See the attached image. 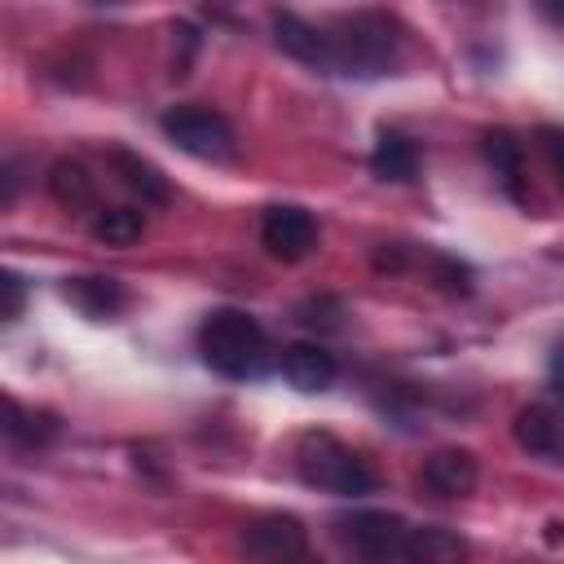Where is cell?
<instances>
[{"instance_id":"2e32d148","label":"cell","mask_w":564,"mask_h":564,"mask_svg":"<svg viewBox=\"0 0 564 564\" xmlns=\"http://www.w3.org/2000/svg\"><path fill=\"white\" fill-rule=\"evenodd\" d=\"M88 234H93L97 242H106V247H132V242L145 234V216H141L137 207H106V212L93 216Z\"/></svg>"},{"instance_id":"ac0fdd59","label":"cell","mask_w":564,"mask_h":564,"mask_svg":"<svg viewBox=\"0 0 564 564\" xmlns=\"http://www.w3.org/2000/svg\"><path fill=\"white\" fill-rule=\"evenodd\" d=\"M467 555V542L449 529H414L410 533V560H423V564H449V560H463Z\"/></svg>"},{"instance_id":"d6986e66","label":"cell","mask_w":564,"mask_h":564,"mask_svg":"<svg viewBox=\"0 0 564 564\" xmlns=\"http://www.w3.org/2000/svg\"><path fill=\"white\" fill-rule=\"evenodd\" d=\"M53 419L48 414H31V410H22L13 397L4 401V436L13 441V445H40V441H48L53 436Z\"/></svg>"},{"instance_id":"277c9868","label":"cell","mask_w":564,"mask_h":564,"mask_svg":"<svg viewBox=\"0 0 564 564\" xmlns=\"http://www.w3.org/2000/svg\"><path fill=\"white\" fill-rule=\"evenodd\" d=\"M163 132L176 150L203 159V163H229L238 154V141H234V128L225 115L207 110V106H176L163 115Z\"/></svg>"},{"instance_id":"44dd1931","label":"cell","mask_w":564,"mask_h":564,"mask_svg":"<svg viewBox=\"0 0 564 564\" xmlns=\"http://www.w3.org/2000/svg\"><path fill=\"white\" fill-rule=\"evenodd\" d=\"M538 137H542V150H546V159H551L560 185H564V128H542Z\"/></svg>"},{"instance_id":"4fadbf2b","label":"cell","mask_w":564,"mask_h":564,"mask_svg":"<svg viewBox=\"0 0 564 564\" xmlns=\"http://www.w3.org/2000/svg\"><path fill=\"white\" fill-rule=\"evenodd\" d=\"M370 172H375L379 181H397V185L414 181V172H419V150H414V141L401 137V132H392V128H379L375 150H370Z\"/></svg>"},{"instance_id":"9a60e30c","label":"cell","mask_w":564,"mask_h":564,"mask_svg":"<svg viewBox=\"0 0 564 564\" xmlns=\"http://www.w3.org/2000/svg\"><path fill=\"white\" fill-rule=\"evenodd\" d=\"M66 295L88 317H115L123 308V286L115 278H75V282H66Z\"/></svg>"},{"instance_id":"8992f818","label":"cell","mask_w":564,"mask_h":564,"mask_svg":"<svg viewBox=\"0 0 564 564\" xmlns=\"http://www.w3.org/2000/svg\"><path fill=\"white\" fill-rule=\"evenodd\" d=\"M260 242H264V251H269L273 260L295 264V260H304V256L313 251L317 225H313V216H308L304 207H295V203H273V207H264Z\"/></svg>"},{"instance_id":"5bb4252c","label":"cell","mask_w":564,"mask_h":564,"mask_svg":"<svg viewBox=\"0 0 564 564\" xmlns=\"http://www.w3.org/2000/svg\"><path fill=\"white\" fill-rule=\"evenodd\" d=\"M110 167H115V176L132 189V194H141V203H154V207H163L167 198H172V189H167V176L150 163V159H141V154H132V150H110Z\"/></svg>"},{"instance_id":"30bf717a","label":"cell","mask_w":564,"mask_h":564,"mask_svg":"<svg viewBox=\"0 0 564 564\" xmlns=\"http://www.w3.org/2000/svg\"><path fill=\"white\" fill-rule=\"evenodd\" d=\"M511 436L520 449L538 454V458H551V463H564V414L551 410V405H524L511 423Z\"/></svg>"},{"instance_id":"7c38bea8","label":"cell","mask_w":564,"mask_h":564,"mask_svg":"<svg viewBox=\"0 0 564 564\" xmlns=\"http://www.w3.org/2000/svg\"><path fill=\"white\" fill-rule=\"evenodd\" d=\"M282 375L300 392H326L335 383L339 366L322 344H291V348H282Z\"/></svg>"},{"instance_id":"ba28073f","label":"cell","mask_w":564,"mask_h":564,"mask_svg":"<svg viewBox=\"0 0 564 564\" xmlns=\"http://www.w3.org/2000/svg\"><path fill=\"white\" fill-rule=\"evenodd\" d=\"M273 40L286 57L317 66V70H335V48H330V31H317L313 22L295 18V13H278L273 18Z\"/></svg>"},{"instance_id":"cb8c5ba5","label":"cell","mask_w":564,"mask_h":564,"mask_svg":"<svg viewBox=\"0 0 564 564\" xmlns=\"http://www.w3.org/2000/svg\"><path fill=\"white\" fill-rule=\"evenodd\" d=\"M93 4H119V0H93Z\"/></svg>"},{"instance_id":"ffe728a7","label":"cell","mask_w":564,"mask_h":564,"mask_svg":"<svg viewBox=\"0 0 564 564\" xmlns=\"http://www.w3.org/2000/svg\"><path fill=\"white\" fill-rule=\"evenodd\" d=\"M22 300H26V282H22L13 269H4V273H0V317L13 322V317L22 313Z\"/></svg>"},{"instance_id":"52a82bcc","label":"cell","mask_w":564,"mask_h":564,"mask_svg":"<svg viewBox=\"0 0 564 564\" xmlns=\"http://www.w3.org/2000/svg\"><path fill=\"white\" fill-rule=\"evenodd\" d=\"M242 551L256 560H300L308 551V538L295 516H260L242 529Z\"/></svg>"},{"instance_id":"7402d4cb","label":"cell","mask_w":564,"mask_h":564,"mask_svg":"<svg viewBox=\"0 0 564 564\" xmlns=\"http://www.w3.org/2000/svg\"><path fill=\"white\" fill-rule=\"evenodd\" d=\"M551 388H555V397L564 401V339L551 348Z\"/></svg>"},{"instance_id":"6da1fadb","label":"cell","mask_w":564,"mask_h":564,"mask_svg":"<svg viewBox=\"0 0 564 564\" xmlns=\"http://www.w3.org/2000/svg\"><path fill=\"white\" fill-rule=\"evenodd\" d=\"M198 352L225 379H256L269 366V339H264L260 322L242 308L207 313L203 330H198Z\"/></svg>"},{"instance_id":"7a4b0ae2","label":"cell","mask_w":564,"mask_h":564,"mask_svg":"<svg viewBox=\"0 0 564 564\" xmlns=\"http://www.w3.org/2000/svg\"><path fill=\"white\" fill-rule=\"evenodd\" d=\"M295 471L304 485L313 489H326V494H339V498H361V494H375L379 476L375 467L348 449L344 441H335L330 432H304L300 445H295Z\"/></svg>"},{"instance_id":"603a6c76","label":"cell","mask_w":564,"mask_h":564,"mask_svg":"<svg viewBox=\"0 0 564 564\" xmlns=\"http://www.w3.org/2000/svg\"><path fill=\"white\" fill-rule=\"evenodd\" d=\"M538 9L546 13V22H555V26H564V0H538Z\"/></svg>"},{"instance_id":"e0dca14e","label":"cell","mask_w":564,"mask_h":564,"mask_svg":"<svg viewBox=\"0 0 564 564\" xmlns=\"http://www.w3.org/2000/svg\"><path fill=\"white\" fill-rule=\"evenodd\" d=\"M48 194L62 203V207H93V176L75 163V159H57L48 167Z\"/></svg>"},{"instance_id":"8fae6325","label":"cell","mask_w":564,"mask_h":564,"mask_svg":"<svg viewBox=\"0 0 564 564\" xmlns=\"http://www.w3.org/2000/svg\"><path fill=\"white\" fill-rule=\"evenodd\" d=\"M480 154H485V163L494 167V176L502 181V189H507L516 203H529V189H524V150H520V141H516L507 128H485V132H480Z\"/></svg>"},{"instance_id":"5b68a950","label":"cell","mask_w":564,"mask_h":564,"mask_svg":"<svg viewBox=\"0 0 564 564\" xmlns=\"http://www.w3.org/2000/svg\"><path fill=\"white\" fill-rule=\"evenodd\" d=\"M339 529L352 542V551L366 560H379V564L383 560H410V533L414 529L392 511H357V516L339 520Z\"/></svg>"},{"instance_id":"9c48e42d","label":"cell","mask_w":564,"mask_h":564,"mask_svg":"<svg viewBox=\"0 0 564 564\" xmlns=\"http://www.w3.org/2000/svg\"><path fill=\"white\" fill-rule=\"evenodd\" d=\"M423 489L436 494V498H467L480 480V467H476V454L471 449H436L427 463H423Z\"/></svg>"},{"instance_id":"3957f363","label":"cell","mask_w":564,"mask_h":564,"mask_svg":"<svg viewBox=\"0 0 564 564\" xmlns=\"http://www.w3.org/2000/svg\"><path fill=\"white\" fill-rule=\"evenodd\" d=\"M330 48H335V70L339 75H388L397 66V22L388 13L361 9L335 22L330 31Z\"/></svg>"}]
</instances>
